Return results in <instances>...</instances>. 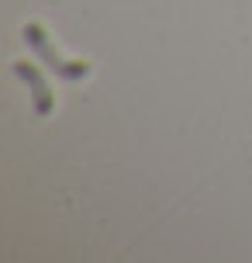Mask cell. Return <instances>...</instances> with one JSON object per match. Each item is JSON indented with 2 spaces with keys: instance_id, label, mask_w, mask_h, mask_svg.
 <instances>
[{
  "instance_id": "1",
  "label": "cell",
  "mask_w": 252,
  "mask_h": 263,
  "mask_svg": "<svg viewBox=\"0 0 252 263\" xmlns=\"http://www.w3.org/2000/svg\"><path fill=\"white\" fill-rule=\"evenodd\" d=\"M21 39H25V45L35 52V59H41V63L52 69L59 80H69V83H76V80H87L90 77V63H83V59H66V55L55 49V42L45 35V28L41 25H25L21 28Z\"/></svg>"
},
{
  "instance_id": "2",
  "label": "cell",
  "mask_w": 252,
  "mask_h": 263,
  "mask_svg": "<svg viewBox=\"0 0 252 263\" xmlns=\"http://www.w3.org/2000/svg\"><path fill=\"white\" fill-rule=\"evenodd\" d=\"M14 77L28 87L35 115H38V118H49V115L55 111V93L49 90V80L41 77V69H38V66H31L28 59H21V63H14Z\"/></svg>"
}]
</instances>
